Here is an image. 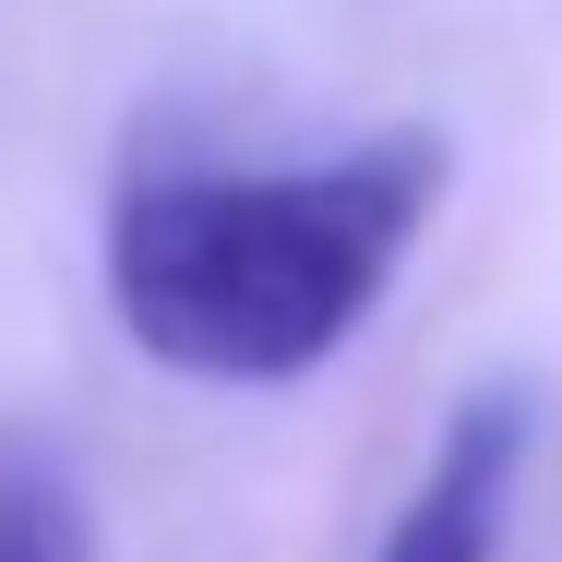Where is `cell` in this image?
I'll return each mask as SVG.
<instances>
[{
    "instance_id": "obj_1",
    "label": "cell",
    "mask_w": 562,
    "mask_h": 562,
    "mask_svg": "<svg viewBox=\"0 0 562 562\" xmlns=\"http://www.w3.org/2000/svg\"><path fill=\"white\" fill-rule=\"evenodd\" d=\"M443 180L454 144L419 120L300 168H144L97 239L109 312L180 383H300L383 312L443 216Z\"/></svg>"
},
{
    "instance_id": "obj_2",
    "label": "cell",
    "mask_w": 562,
    "mask_h": 562,
    "mask_svg": "<svg viewBox=\"0 0 562 562\" xmlns=\"http://www.w3.org/2000/svg\"><path fill=\"white\" fill-rule=\"evenodd\" d=\"M515 491H527V395L491 383L443 419V443L419 454L395 527L371 562H503V527H515Z\"/></svg>"
},
{
    "instance_id": "obj_3",
    "label": "cell",
    "mask_w": 562,
    "mask_h": 562,
    "mask_svg": "<svg viewBox=\"0 0 562 562\" xmlns=\"http://www.w3.org/2000/svg\"><path fill=\"white\" fill-rule=\"evenodd\" d=\"M0 562H97V515L48 443H0Z\"/></svg>"
}]
</instances>
